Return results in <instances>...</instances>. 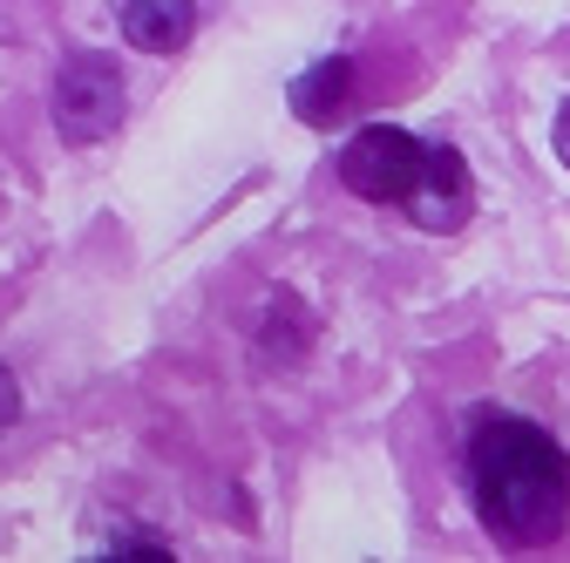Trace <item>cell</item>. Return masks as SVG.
<instances>
[{"instance_id": "6da1fadb", "label": "cell", "mask_w": 570, "mask_h": 563, "mask_svg": "<svg viewBox=\"0 0 570 563\" xmlns=\"http://www.w3.org/2000/svg\"><path fill=\"white\" fill-rule=\"evenodd\" d=\"M469 503L503 550H543L570 523V455L523 414H482L469 428Z\"/></svg>"}, {"instance_id": "7a4b0ae2", "label": "cell", "mask_w": 570, "mask_h": 563, "mask_svg": "<svg viewBox=\"0 0 570 563\" xmlns=\"http://www.w3.org/2000/svg\"><path fill=\"white\" fill-rule=\"evenodd\" d=\"M48 116L61 129V144H76V150L116 136V122H122V76H116V61L96 55V48L68 55L55 68V102H48Z\"/></svg>"}, {"instance_id": "3957f363", "label": "cell", "mask_w": 570, "mask_h": 563, "mask_svg": "<svg viewBox=\"0 0 570 563\" xmlns=\"http://www.w3.org/2000/svg\"><path fill=\"white\" fill-rule=\"evenodd\" d=\"M421 170H428V144H414V136L394 129V122L353 129V144L340 150V184L353 197H367V204H407Z\"/></svg>"}, {"instance_id": "277c9868", "label": "cell", "mask_w": 570, "mask_h": 563, "mask_svg": "<svg viewBox=\"0 0 570 563\" xmlns=\"http://www.w3.org/2000/svg\"><path fill=\"white\" fill-rule=\"evenodd\" d=\"M469 210H475V177H469L462 150L435 144V150H428L421 184H414V197H407V218H414V231H428V238H449V231L469 225Z\"/></svg>"}, {"instance_id": "5b68a950", "label": "cell", "mask_w": 570, "mask_h": 563, "mask_svg": "<svg viewBox=\"0 0 570 563\" xmlns=\"http://www.w3.org/2000/svg\"><path fill=\"white\" fill-rule=\"evenodd\" d=\"M197 34V0H122V41L142 55H177Z\"/></svg>"}, {"instance_id": "8992f818", "label": "cell", "mask_w": 570, "mask_h": 563, "mask_svg": "<svg viewBox=\"0 0 570 563\" xmlns=\"http://www.w3.org/2000/svg\"><path fill=\"white\" fill-rule=\"evenodd\" d=\"M353 109V61L346 55H320L306 76H293V116L306 129H333Z\"/></svg>"}, {"instance_id": "52a82bcc", "label": "cell", "mask_w": 570, "mask_h": 563, "mask_svg": "<svg viewBox=\"0 0 570 563\" xmlns=\"http://www.w3.org/2000/svg\"><path fill=\"white\" fill-rule=\"evenodd\" d=\"M21 414V387H14V374L0 367V428H8V421Z\"/></svg>"}, {"instance_id": "ba28073f", "label": "cell", "mask_w": 570, "mask_h": 563, "mask_svg": "<svg viewBox=\"0 0 570 563\" xmlns=\"http://www.w3.org/2000/svg\"><path fill=\"white\" fill-rule=\"evenodd\" d=\"M550 144H557V157H563V170H570V102H563L557 122H550Z\"/></svg>"}]
</instances>
